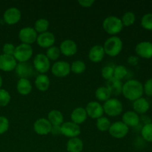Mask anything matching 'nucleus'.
I'll return each instance as SVG.
<instances>
[{
  "label": "nucleus",
  "instance_id": "nucleus-29",
  "mask_svg": "<svg viewBox=\"0 0 152 152\" xmlns=\"http://www.w3.org/2000/svg\"><path fill=\"white\" fill-rule=\"evenodd\" d=\"M49 28V22L45 18H40L36 21L34 24V30L39 34L47 32Z\"/></svg>",
  "mask_w": 152,
  "mask_h": 152
},
{
  "label": "nucleus",
  "instance_id": "nucleus-24",
  "mask_svg": "<svg viewBox=\"0 0 152 152\" xmlns=\"http://www.w3.org/2000/svg\"><path fill=\"white\" fill-rule=\"evenodd\" d=\"M16 90L19 94L26 96L32 91V85L28 79H19L16 83Z\"/></svg>",
  "mask_w": 152,
  "mask_h": 152
},
{
  "label": "nucleus",
  "instance_id": "nucleus-45",
  "mask_svg": "<svg viewBox=\"0 0 152 152\" xmlns=\"http://www.w3.org/2000/svg\"><path fill=\"white\" fill-rule=\"evenodd\" d=\"M1 86H2V78H1V75H0V89H1Z\"/></svg>",
  "mask_w": 152,
  "mask_h": 152
},
{
  "label": "nucleus",
  "instance_id": "nucleus-44",
  "mask_svg": "<svg viewBox=\"0 0 152 152\" xmlns=\"http://www.w3.org/2000/svg\"><path fill=\"white\" fill-rule=\"evenodd\" d=\"M50 133L53 135H59L62 134H61V126H52L51 131H50Z\"/></svg>",
  "mask_w": 152,
  "mask_h": 152
},
{
  "label": "nucleus",
  "instance_id": "nucleus-34",
  "mask_svg": "<svg viewBox=\"0 0 152 152\" xmlns=\"http://www.w3.org/2000/svg\"><path fill=\"white\" fill-rule=\"evenodd\" d=\"M141 135L145 141L152 142V123L145 124L141 129Z\"/></svg>",
  "mask_w": 152,
  "mask_h": 152
},
{
  "label": "nucleus",
  "instance_id": "nucleus-23",
  "mask_svg": "<svg viewBox=\"0 0 152 152\" xmlns=\"http://www.w3.org/2000/svg\"><path fill=\"white\" fill-rule=\"evenodd\" d=\"M149 102L145 98L140 97L133 102V109L137 114H145L149 110Z\"/></svg>",
  "mask_w": 152,
  "mask_h": 152
},
{
  "label": "nucleus",
  "instance_id": "nucleus-21",
  "mask_svg": "<svg viewBox=\"0 0 152 152\" xmlns=\"http://www.w3.org/2000/svg\"><path fill=\"white\" fill-rule=\"evenodd\" d=\"M123 86V84L121 80H119L113 77L111 80L107 81L105 87L108 89L111 95H113V96H120L122 94Z\"/></svg>",
  "mask_w": 152,
  "mask_h": 152
},
{
  "label": "nucleus",
  "instance_id": "nucleus-38",
  "mask_svg": "<svg viewBox=\"0 0 152 152\" xmlns=\"http://www.w3.org/2000/svg\"><path fill=\"white\" fill-rule=\"evenodd\" d=\"M101 74L104 80L106 81L114 77V68L111 66H105L102 68Z\"/></svg>",
  "mask_w": 152,
  "mask_h": 152
},
{
  "label": "nucleus",
  "instance_id": "nucleus-31",
  "mask_svg": "<svg viewBox=\"0 0 152 152\" xmlns=\"http://www.w3.org/2000/svg\"><path fill=\"white\" fill-rule=\"evenodd\" d=\"M86 70V65L83 61L75 60L71 65V72L76 74H81Z\"/></svg>",
  "mask_w": 152,
  "mask_h": 152
},
{
  "label": "nucleus",
  "instance_id": "nucleus-7",
  "mask_svg": "<svg viewBox=\"0 0 152 152\" xmlns=\"http://www.w3.org/2000/svg\"><path fill=\"white\" fill-rule=\"evenodd\" d=\"M129 128L122 121H117L111 123L108 130L110 135L116 139H122L128 134Z\"/></svg>",
  "mask_w": 152,
  "mask_h": 152
},
{
  "label": "nucleus",
  "instance_id": "nucleus-16",
  "mask_svg": "<svg viewBox=\"0 0 152 152\" xmlns=\"http://www.w3.org/2000/svg\"><path fill=\"white\" fill-rule=\"evenodd\" d=\"M17 62L13 56L2 53L0 55V70L5 72H10L16 68Z\"/></svg>",
  "mask_w": 152,
  "mask_h": 152
},
{
  "label": "nucleus",
  "instance_id": "nucleus-9",
  "mask_svg": "<svg viewBox=\"0 0 152 152\" xmlns=\"http://www.w3.org/2000/svg\"><path fill=\"white\" fill-rule=\"evenodd\" d=\"M37 31L32 27H25L20 29L19 32V39L23 44L30 45L37 42Z\"/></svg>",
  "mask_w": 152,
  "mask_h": 152
},
{
  "label": "nucleus",
  "instance_id": "nucleus-42",
  "mask_svg": "<svg viewBox=\"0 0 152 152\" xmlns=\"http://www.w3.org/2000/svg\"><path fill=\"white\" fill-rule=\"evenodd\" d=\"M94 0H79L78 3L83 7H90L94 4Z\"/></svg>",
  "mask_w": 152,
  "mask_h": 152
},
{
  "label": "nucleus",
  "instance_id": "nucleus-26",
  "mask_svg": "<svg viewBox=\"0 0 152 152\" xmlns=\"http://www.w3.org/2000/svg\"><path fill=\"white\" fill-rule=\"evenodd\" d=\"M35 86L40 91H46L50 87V79L46 74H39L35 79Z\"/></svg>",
  "mask_w": 152,
  "mask_h": 152
},
{
  "label": "nucleus",
  "instance_id": "nucleus-5",
  "mask_svg": "<svg viewBox=\"0 0 152 152\" xmlns=\"http://www.w3.org/2000/svg\"><path fill=\"white\" fill-rule=\"evenodd\" d=\"M33 53L34 50L31 45L22 43L16 46L13 56L16 62H28V60L32 57Z\"/></svg>",
  "mask_w": 152,
  "mask_h": 152
},
{
  "label": "nucleus",
  "instance_id": "nucleus-8",
  "mask_svg": "<svg viewBox=\"0 0 152 152\" xmlns=\"http://www.w3.org/2000/svg\"><path fill=\"white\" fill-rule=\"evenodd\" d=\"M51 72L55 77L62 78L71 73V65L65 61H56L50 67Z\"/></svg>",
  "mask_w": 152,
  "mask_h": 152
},
{
  "label": "nucleus",
  "instance_id": "nucleus-25",
  "mask_svg": "<svg viewBox=\"0 0 152 152\" xmlns=\"http://www.w3.org/2000/svg\"><path fill=\"white\" fill-rule=\"evenodd\" d=\"M83 140L79 137L71 138L68 140L66 144L67 151L68 152H82L83 150Z\"/></svg>",
  "mask_w": 152,
  "mask_h": 152
},
{
  "label": "nucleus",
  "instance_id": "nucleus-2",
  "mask_svg": "<svg viewBox=\"0 0 152 152\" xmlns=\"http://www.w3.org/2000/svg\"><path fill=\"white\" fill-rule=\"evenodd\" d=\"M105 53L108 56L114 57L120 53L123 50V43L121 39L117 36H111L108 38L102 46Z\"/></svg>",
  "mask_w": 152,
  "mask_h": 152
},
{
  "label": "nucleus",
  "instance_id": "nucleus-40",
  "mask_svg": "<svg viewBox=\"0 0 152 152\" xmlns=\"http://www.w3.org/2000/svg\"><path fill=\"white\" fill-rule=\"evenodd\" d=\"M15 49H16V47L14 46V45H13L12 43H6L3 45V53L6 55L13 56V53H14Z\"/></svg>",
  "mask_w": 152,
  "mask_h": 152
},
{
  "label": "nucleus",
  "instance_id": "nucleus-36",
  "mask_svg": "<svg viewBox=\"0 0 152 152\" xmlns=\"http://www.w3.org/2000/svg\"><path fill=\"white\" fill-rule=\"evenodd\" d=\"M141 26L147 31H152V13H146L142 16Z\"/></svg>",
  "mask_w": 152,
  "mask_h": 152
},
{
  "label": "nucleus",
  "instance_id": "nucleus-15",
  "mask_svg": "<svg viewBox=\"0 0 152 152\" xmlns=\"http://www.w3.org/2000/svg\"><path fill=\"white\" fill-rule=\"evenodd\" d=\"M137 55L144 59L152 58V42L148 41L140 42L135 47Z\"/></svg>",
  "mask_w": 152,
  "mask_h": 152
},
{
  "label": "nucleus",
  "instance_id": "nucleus-39",
  "mask_svg": "<svg viewBox=\"0 0 152 152\" xmlns=\"http://www.w3.org/2000/svg\"><path fill=\"white\" fill-rule=\"evenodd\" d=\"M10 126L8 119L4 116H0V134H3L7 132Z\"/></svg>",
  "mask_w": 152,
  "mask_h": 152
},
{
  "label": "nucleus",
  "instance_id": "nucleus-11",
  "mask_svg": "<svg viewBox=\"0 0 152 152\" xmlns=\"http://www.w3.org/2000/svg\"><path fill=\"white\" fill-rule=\"evenodd\" d=\"M16 74L19 79H29L33 77L34 74V68L33 65L28 62H19L15 68Z\"/></svg>",
  "mask_w": 152,
  "mask_h": 152
},
{
  "label": "nucleus",
  "instance_id": "nucleus-43",
  "mask_svg": "<svg viewBox=\"0 0 152 152\" xmlns=\"http://www.w3.org/2000/svg\"><path fill=\"white\" fill-rule=\"evenodd\" d=\"M127 62L132 66H136L139 62V58L136 56H130L128 57Z\"/></svg>",
  "mask_w": 152,
  "mask_h": 152
},
{
  "label": "nucleus",
  "instance_id": "nucleus-6",
  "mask_svg": "<svg viewBox=\"0 0 152 152\" xmlns=\"http://www.w3.org/2000/svg\"><path fill=\"white\" fill-rule=\"evenodd\" d=\"M34 68L40 74H45L50 69V61L44 53H37L34 56Z\"/></svg>",
  "mask_w": 152,
  "mask_h": 152
},
{
  "label": "nucleus",
  "instance_id": "nucleus-13",
  "mask_svg": "<svg viewBox=\"0 0 152 152\" xmlns=\"http://www.w3.org/2000/svg\"><path fill=\"white\" fill-rule=\"evenodd\" d=\"M52 125L48 119L42 117L39 118L34 122V131L39 135H47L50 133Z\"/></svg>",
  "mask_w": 152,
  "mask_h": 152
},
{
  "label": "nucleus",
  "instance_id": "nucleus-14",
  "mask_svg": "<svg viewBox=\"0 0 152 152\" xmlns=\"http://www.w3.org/2000/svg\"><path fill=\"white\" fill-rule=\"evenodd\" d=\"M22 17V13L16 7H10L4 11L3 14L4 21L9 25H13L19 22Z\"/></svg>",
  "mask_w": 152,
  "mask_h": 152
},
{
  "label": "nucleus",
  "instance_id": "nucleus-12",
  "mask_svg": "<svg viewBox=\"0 0 152 152\" xmlns=\"http://www.w3.org/2000/svg\"><path fill=\"white\" fill-rule=\"evenodd\" d=\"M86 111L88 117L91 119H99L102 117L104 114V110L102 105L97 101H91L87 104L86 107Z\"/></svg>",
  "mask_w": 152,
  "mask_h": 152
},
{
  "label": "nucleus",
  "instance_id": "nucleus-1",
  "mask_svg": "<svg viewBox=\"0 0 152 152\" xmlns=\"http://www.w3.org/2000/svg\"><path fill=\"white\" fill-rule=\"evenodd\" d=\"M143 93V85L137 80H128L123 86L122 94L129 100L135 101L142 97Z\"/></svg>",
  "mask_w": 152,
  "mask_h": 152
},
{
  "label": "nucleus",
  "instance_id": "nucleus-27",
  "mask_svg": "<svg viewBox=\"0 0 152 152\" xmlns=\"http://www.w3.org/2000/svg\"><path fill=\"white\" fill-rule=\"evenodd\" d=\"M48 120L52 126H60L64 123V117L62 113L58 110H52L48 114Z\"/></svg>",
  "mask_w": 152,
  "mask_h": 152
},
{
  "label": "nucleus",
  "instance_id": "nucleus-35",
  "mask_svg": "<svg viewBox=\"0 0 152 152\" xmlns=\"http://www.w3.org/2000/svg\"><path fill=\"white\" fill-rule=\"evenodd\" d=\"M128 74V70L124 65H117L114 68V77L119 80H122Z\"/></svg>",
  "mask_w": 152,
  "mask_h": 152
},
{
  "label": "nucleus",
  "instance_id": "nucleus-37",
  "mask_svg": "<svg viewBox=\"0 0 152 152\" xmlns=\"http://www.w3.org/2000/svg\"><path fill=\"white\" fill-rule=\"evenodd\" d=\"M10 94L5 89H0V107H5L10 103Z\"/></svg>",
  "mask_w": 152,
  "mask_h": 152
},
{
  "label": "nucleus",
  "instance_id": "nucleus-28",
  "mask_svg": "<svg viewBox=\"0 0 152 152\" xmlns=\"http://www.w3.org/2000/svg\"><path fill=\"white\" fill-rule=\"evenodd\" d=\"M95 97L96 99L101 102H105L110 98H111V94L108 89L105 86H101L96 88L95 91Z\"/></svg>",
  "mask_w": 152,
  "mask_h": 152
},
{
  "label": "nucleus",
  "instance_id": "nucleus-17",
  "mask_svg": "<svg viewBox=\"0 0 152 152\" xmlns=\"http://www.w3.org/2000/svg\"><path fill=\"white\" fill-rule=\"evenodd\" d=\"M55 39L54 35L52 34L51 32H47L42 33V34H39L37 37V42L39 46H40L42 48H49L53 46L55 43Z\"/></svg>",
  "mask_w": 152,
  "mask_h": 152
},
{
  "label": "nucleus",
  "instance_id": "nucleus-30",
  "mask_svg": "<svg viewBox=\"0 0 152 152\" xmlns=\"http://www.w3.org/2000/svg\"><path fill=\"white\" fill-rule=\"evenodd\" d=\"M111 125V123L109 120V119L105 117H101L96 120V128H97L98 130L102 132H108Z\"/></svg>",
  "mask_w": 152,
  "mask_h": 152
},
{
  "label": "nucleus",
  "instance_id": "nucleus-3",
  "mask_svg": "<svg viewBox=\"0 0 152 152\" xmlns=\"http://www.w3.org/2000/svg\"><path fill=\"white\" fill-rule=\"evenodd\" d=\"M102 28L107 34L110 35H116L123 31V25L121 19L115 16H109L104 19Z\"/></svg>",
  "mask_w": 152,
  "mask_h": 152
},
{
  "label": "nucleus",
  "instance_id": "nucleus-33",
  "mask_svg": "<svg viewBox=\"0 0 152 152\" xmlns=\"http://www.w3.org/2000/svg\"><path fill=\"white\" fill-rule=\"evenodd\" d=\"M60 54L61 52L59 48L53 45L47 49L45 55L50 61H56L60 56Z\"/></svg>",
  "mask_w": 152,
  "mask_h": 152
},
{
  "label": "nucleus",
  "instance_id": "nucleus-19",
  "mask_svg": "<svg viewBox=\"0 0 152 152\" xmlns=\"http://www.w3.org/2000/svg\"><path fill=\"white\" fill-rule=\"evenodd\" d=\"M122 122H123L129 128L136 127L140 124V117L139 114L134 111H128L123 114L122 117Z\"/></svg>",
  "mask_w": 152,
  "mask_h": 152
},
{
  "label": "nucleus",
  "instance_id": "nucleus-4",
  "mask_svg": "<svg viewBox=\"0 0 152 152\" xmlns=\"http://www.w3.org/2000/svg\"><path fill=\"white\" fill-rule=\"evenodd\" d=\"M102 107H103L104 113L110 117L119 116L123 111V103L117 98H110L104 102Z\"/></svg>",
  "mask_w": 152,
  "mask_h": 152
},
{
  "label": "nucleus",
  "instance_id": "nucleus-22",
  "mask_svg": "<svg viewBox=\"0 0 152 152\" xmlns=\"http://www.w3.org/2000/svg\"><path fill=\"white\" fill-rule=\"evenodd\" d=\"M88 118L87 113H86V108L83 107H77L74 108L71 114V122L79 125L84 123Z\"/></svg>",
  "mask_w": 152,
  "mask_h": 152
},
{
  "label": "nucleus",
  "instance_id": "nucleus-18",
  "mask_svg": "<svg viewBox=\"0 0 152 152\" xmlns=\"http://www.w3.org/2000/svg\"><path fill=\"white\" fill-rule=\"evenodd\" d=\"M59 50L62 54L65 56H72L77 52V45L72 39H65L61 42Z\"/></svg>",
  "mask_w": 152,
  "mask_h": 152
},
{
  "label": "nucleus",
  "instance_id": "nucleus-32",
  "mask_svg": "<svg viewBox=\"0 0 152 152\" xmlns=\"http://www.w3.org/2000/svg\"><path fill=\"white\" fill-rule=\"evenodd\" d=\"M135 20H136V16L132 11L126 12L121 18V21L123 25V27L132 26L135 22Z\"/></svg>",
  "mask_w": 152,
  "mask_h": 152
},
{
  "label": "nucleus",
  "instance_id": "nucleus-41",
  "mask_svg": "<svg viewBox=\"0 0 152 152\" xmlns=\"http://www.w3.org/2000/svg\"><path fill=\"white\" fill-rule=\"evenodd\" d=\"M143 91L147 96H152V78L146 80L143 85Z\"/></svg>",
  "mask_w": 152,
  "mask_h": 152
},
{
  "label": "nucleus",
  "instance_id": "nucleus-10",
  "mask_svg": "<svg viewBox=\"0 0 152 152\" xmlns=\"http://www.w3.org/2000/svg\"><path fill=\"white\" fill-rule=\"evenodd\" d=\"M61 134L69 139L77 137L81 134V129L73 122H65L61 125Z\"/></svg>",
  "mask_w": 152,
  "mask_h": 152
},
{
  "label": "nucleus",
  "instance_id": "nucleus-20",
  "mask_svg": "<svg viewBox=\"0 0 152 152\" xmlns=\"http://www.w3.org/2000/svg\"><path fill=\"white\" fill-rule=\"evenodd\" d=\"M105 50L103 47L99 45H96L91 48L88 52V58L92 62L98 63L103 59L105 56Z\"/></svg>",
  "mask_w": 152,
  "mask_h": 152
}]
</instances>
